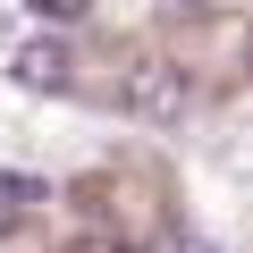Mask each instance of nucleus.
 Returning a JSON list of instances; mask_svg holds the SVG:
<instances>
[{
	"mask_svg": "<svg viewBox=\"0 0 253 253\" xmlns=\"http://www.w3.org/2000/svg\"><path fill=\"white\" fill-rule=\"evenodd\" d=\"M169 253H219V245H203V236H177V245H169Z\"/></svg>",
	"mask_w": 253,
	"mask_h": 253,
	"instance_id": "39448f33",
	"label": "nucleus"
},
{
	"mask_svg": "<svg viewBox=\"0 0 253 253\" xmlns=\"http://www.w3.org/2000/svg\"><path fill=\"white\" fill-rule=\"evenodd\" d=\"M177 9H219V0H177Z\"/></svg>",
	"mask_w": 253,
	"mask_h": 253,
	"instance_id": "0eeeda50",
	"label": "nucleus"
},
{
	"mask_svg": "<svg viewBox=\"0 0 253 253\" xmlns=\"http://www.w3.org/2000/svg\"><path fill=\"white\" fill-rule=\"evenodd\" d=\"M126 110H135L144 126H177V118L194 110L186 68H177V59H161V51H144L135 68H126Z\"/></svg>",
	"mask_w": 253,
	"mask_h": 253,
	"instance_id": "f257e3e1",
	"label": "nucleus"
},
{
	"mask_svg": "<svg viewBox=\"0 0 253 253\" xmlns=\"http://www.w3.org/2000/svg\"><path fill=\"white\" fill-rule=\"evenodd\" d=\"M68 253H126L118 236H84V245H68Z\"/></svg>",
	"mask_w": 253,
	"mask_h": 253,
	"instance_id": "20e7f679",
	"label": "nucleus"
},
{
	"mask_svg": "<svg viewBox=\"0 0 253 253\" xmlns=\"http://www.w3.org/2000/svg\"><path fill=\"white\" fill-rule=\"evenodd\" d=\"M9 76H17L26 93H59V84H68V42H59V34H34V42H17Z\"/></svg>",
	"mask_w": 253,
	"mask_h": 253,
	"instance_id": "f03ea898",
	"label": "nucleus"
},
{
	"mask_svg": "<svg viewBox=\"0 0 253 253\" xmlns=\"http://www.w3.org/2000/svg\"><path fill=\"white\" fill-rule=\"evenodd\" d=\"M9 228H17V211H9V203H0V236H9Z\"/></svg>",
	"mask_w": 253,
	"mask_h": 253,
	"instance_id": "423d86ee",
	"label": "nucleus"
},
{
	"mask_svg": "<svg viewBox=\"0 0 253 253\" xmlns=\"http://www.w3.org/2000/svg\"><path fill=\"white\" fill-rule=\"evenodd\" d=\"M26 9L51 17V26H76V17H84V0H26Z\"/></svg>",
	"mask_w": 253,
	"mask_h": 253,
	"instance_id": "7ed1b4c3",
	"label": "nucleus"
}]
</instances>
